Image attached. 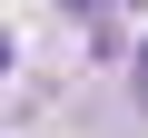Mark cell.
Segmentation results:
<instances>
[{
	"label": "cell",
	"mask_w": 148,
	"mask_h": 138,
	"mask_svg": "<svg viewBox=\"0 0 148 138\" xmlns=\"http://www.w3.org/2000/svg\"><path fill=\"white\" fill-rule=\"evenodd\" d=\"M69 10H109V0H69Z\"/></svg>",
	"instance_id": "1"
}]
</instances>
